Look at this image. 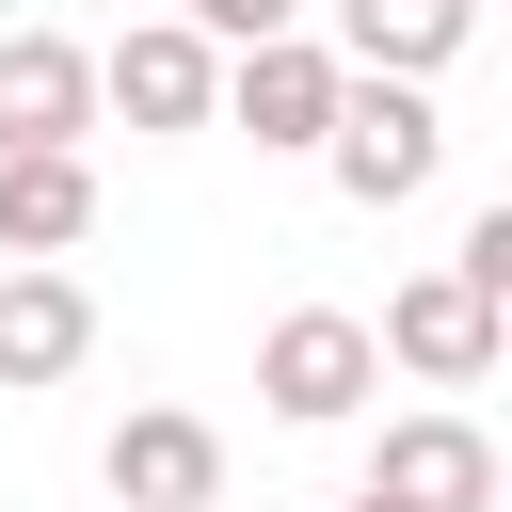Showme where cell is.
Returning a JSON list of instances; mask_svg holds the SVG:
<instances>
[{"instance_id": "1", "label": "cell", "mask_w": 512, "mask_h": 512, "mask_svg": "<svg viewBox=\"0 0 512 512\" xmlns=\"http://www.w3.org/2000/svg\"><path fill=\"white\" fill-rule=\"evenodd\" d=\"M320 176H336L352 208H416V192L448 176V112H432V80L352 64V80H336V128H320Z\"/></svg>"}, {"instance_id": "2", "label": "cell", "mask_w": 512, "mask_h": 512, "mask_svg": "<svg viewBox=\"0 0 512 512\" xmlns=\"http://www.w3.org/2000/svg\"><path fill=\"white\" fill-rule=\"evenodd\" d=\"M368 384H384V352H368V320H352V304H288V320L256 336V400H272L288 432H352V416H368Z\"/></svg>"}, {"instance_id": "3", "label": "cell", "mask_w": 512, "mask_h": 512, "mask_svg": "<svg viewBox=\"0 0 512 512\" xmlns=\"http://www.w3.org/2000/svg\"><path fill=\"white\" fill-rule=\"evenodd\" d=\"M336 48L320 32H256V48H224V96H208V128H256L272 160H320V128H336Z\"/></svg>"}, {"instance_id": "4", "label": "cell", "mask_w": 512, "mask_h": 512, "mask_svg": "<svg viewBox=\"0 0 512 512\" xmlns=\"http://www.w3.org/2000/svg\"><path fill=\"white\" fill-rule=\"evenodd\" d=\"M368 352H384V368H416V384H496V352H512V304H480V288L432 256V272H400V288H384Z\"/></svg>"}, {"instance_id": "5", "label": "cell", "mask_w": 512, "mask_h": 512, "mask_svg": "<svg viewBox=\"0 0 512 512\" xmlns=\"http://www.w3.org/2000/svg\"><path fill=\"white\" fill-rule=\"evenodd\" d=\"M208 96H224V48H208L192 16H144V32H112V48H96V112H128L144 144H192V128H208Z\"/></svg>"}, {"instance_id": "6", "label": "cell", "mask_w": 512, "mask_h": 512, "mask_svg": "<svg viewBox=\"0 0 512 512\" xmlns=\"http://www.w3.org/2000/svg\"><path fill=\"white\" fill-rule=\"evenodd\" d=\"M368 496H400V512H496V432H480L464 400L384 416V432H368Z\"/></svg>"}, {"instance_id": "7", "label": "cell", "mask_w": 512, "mask_h": 512, "mask_svg": "<svg viewBox=\"0 0 512 512\" xmlns=\"http://www.w3.org/2000/svg\"><path fill=\"white\" fill-rule=\"evenodd\" d=\"M96 480H112V512H224V432L176 416V400H144V416H112Z\"/></svg>"}, {"instance_id": "8", "label": "cell", "mask_w": 512, "mask_h": 512, "mask_svg": "<svg viewBox=\"0 0 512 512\" xmlns=\"http://www.w3.org/2000/svg\"><path fill=\"white\" fill-rule=\"evenodd\" d=\"M80 352H96V288L64 256H0V384L16 400L32 384H80Z\"/></svg>"}, {"instance_id": "9", "label": "cell", "mask_w": 512, "mask_h": 512, "mask_svg": "<svg viewBox=\"0 0 512 512\" xmlns=\"http://www.w3.org/2000/svg\"><path fill=\"white\" fill-rule=\"evenodd\" d=\"M304 16H336L320 48L336 64H384V80H448L464 32H480V0H304Z\"/></svg>"}, {"instance_id": "10", "label": "cell", "mask_w": 512, "mask_h": 512, "mask_svg": "<svg viewBox=\"0 0 512 512\" xmlns=\"http://www.w3.org/2000/svg\"><path fill=\"white\" fill-rule=\"evenodd\" d=\"M96 240V160L80 144H0V256H80Z\"/></svg>"}, {"instance_id": "11", "label": "cell", "mask_w": 512, "mask_h": 512, "mask_svg": "<svg viewBox=\"0 0 512 512\" xmlns=\"http://www.w3.org/2000/svg\"><path fill=\"white\" fill-rule=\"evenodd\" d=\"M0 144H96V48L0 32Z\"/></svg>"}, {"instance_id": "12", "label": "cell", "mask_w": 512, "mask_h": 512, "mask_svg": "<svg viewBox=\"0 0 512 512\" xmlns=\"http://www.w3.org/2000/svg\"><path fill=\"white\" fill-rule=\"evenodd\" d=\"M208 48H256V32H304V0H176Z\"/></svg>"}, {"instance_id": "13", "label": "cell", "mask_w": 512, "mask_h": 512, "mask_svg": "<svg viewBox=\"0 0 512 512\" xmlns=\"http://www.w3.org/2000/svg\"><path fill=\"white\" fill-rule=\"evenodd\" d=\"M448 272H464V288H480V304H512V208H480V224H464V256H448Z\"/></svg>"}, {"instance_id": "14", "label": "cell", "mask_w": 512, "mask_h": 512, "mask_svg": "<svg viewBox=\"0 0 512 512\" xmlns=\"http://www.w3.org/2000/svg\"><path fill=\"white\" fill-rule=\"evenodd\" d=\"M336 512H400V496H368V480H352V496H336Z\"/></svg>"}]
</instances>
